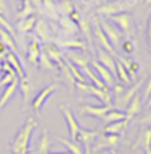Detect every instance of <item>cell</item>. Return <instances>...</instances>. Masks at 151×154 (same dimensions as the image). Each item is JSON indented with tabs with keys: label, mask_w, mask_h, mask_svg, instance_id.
<instances>
[{
	"label": "cell",
	"mask_w": 151,
	"mask_h": 154,
	"mask_svg": "<svg viewBox=\"0 0 151 154\" xmlns=\"http://www.w3.org/2000/svg\"><path fill=\"white\" fill-rule=\"evenodd\" d=\"M58 143H62L64 146L67 148V151L70 154H85V148L78 143V141H73V140H67V138H57Z\"/></svg>",
	"instance_id": "obj_27"
},
{
	"label": "cell",
	"mask_w": 151,
	"mask_h": 154,
	"mask_svg": "<svg viewBox=\"0 0 151 154\" xmlns=\"http://www.w3.org/2000/svg\"><path fill=\"white\" fill-rule=\"evenodd\" d=\"M37 65L41 66V68H44V70H49V72H52V70H55V63H54L52 60L49 59L46 54L41 52V55H39V59H37Z\"/></svg>",
	"instance_id": "obj_35"
},
{
	"label": "cell",
	"mask_w": 151,
	"mask_h": 154,
	"mask_svg": "<svg viewBox=\"0 0 151 154\" xmlns=\"http://www.w3.org/2000/svg\"><path fill=\"white\" fill-rule=\"evenodd\" d=\"M81 73L85 75V76H86V80H90V83H91V85H94L96 88H101V89H102V88H107V86H106L102 81L99 80L98 73H96V72H94L93 68H91L90 65L83 66V68H81Z\"/></svg>",
	"instance_id": "obj_26"
},
{
	"label": "cell",
	"mask_w": 151,
	"mask_h": 154,
	"mask_svg": "<svg viewBox=\"0 0 151 154\" xmlns=\"http://www.w3.org/2000/svg\"><path fill=\"white\" fill-rule=\"evenodd\" d=\"M91 65H93V66H91V68H93L94 72L98 73L99 80L102 81L104 85L107 86V88H112V86L115 85V80H114V73H111V72H109V70L106 68V66H102V65H101L98 60H93V62H91Z\"/></svg>",
	"instance_id": "obj_13"
},
{
	"label": "cell",
	"mask_w": 151,
	"mask_h": 154,
	"mask_svg": "<svg viewBox=\"0 0 151 154\" xmlns=\"http://www.w3.org/2000/svg\"><path fill=\"white\" fill-rule=\"evenodd\" d=\"M115 75L119 76V80H120L122 85H127L128 86L130 83H132V80H130V76H128V73H127V70L124 68L122 63H120L117 59H115Z\"/></svg>",
	"instance_id": "obj_33"
},
{
	"label": "cell",
	"mask_w": 151,
	"mask_h": 154,
	"mask_svg": "<svg viewBox=\"0 0 151 154\" xmlns=\"http://www.w3.org/2000/svg\"><path fill=\"white\" fill-rule=\"evenodd\" d=\"M0 41H2L3 44L7 45V49L10 52H13V54H18V47H16V41H15V37L10 34V32H7L3 28H0Z\"/></svg>",
	"instance_id": "obj_29"
},
{
	"label": "cell",
	"mask_w": 151,
	"mask_h": 154,
	"mask_svg": "<svg viewBox=\"0 0 151 154\" xmlns=\"http://www.w3.org/2000/svg\"><path fill=\"white\" fill-rule=\"evenodd\" d=\"M96 57H98V62H99L101 65L106 66L109 72L115 75V57H114V55H111L109 52L102 51V49H99V51L96 52Z\"/></svg>",
	"instance_id": "obj_20"
},
{
	"label": "cell",
	"mask_w": 151,
	"mask_h": 154,
	"mask_svg": "<svg viewBox=\"0 0 151 154\" xmlns=\"http://www.w3.org/2000/svg\"><path fill=\"white\" fill-rule=\"evenodd\" d=\"M37 127V122L34 117H28L26 122L18 131H16L13 141L10 143V149L11 154H28L29 152V146H31V140H33V133H34Z\"/></svg>",
	"instance_id": "obj_1"
},
{
	"label": "cell",
	"mask_w": 151,
	"mask_h": 154,
	"mask_svg": "<svg viewBox=\"0 0 151 154\" xmlns=\"http://www.w3.org/2000/svg\"><path fill=\"white\" fill-rule=\"evenodd\" d=\"M33 31H34V36L37 39H41L42 42H55L57 29L52 26V21H49V20H46V18L36 20Z\"/></svg>",
	"instance_id": "obj_3"
},
{
	"label": "cell",
	"mask_w": 151,
	"mask_h": 154,
	"mask_svg": "<svg viewBox=\"0 0 151 154\" xmlns=\"http://www.w3.org/2000/svg\"><path fill=\"white\" fill-rule=\"evenodd\" d=\"M141 109H143V106H141V97H140V94H135V96L132 97V101L127 104V110H125V120H127V122L133 120V119H135L137 115L141 112Z\"/></svg>",
	"instance_id": "obj_17"
},
{
	"label": "cell",
	"mask_w": 151,
	"mask_h": 154,
	"mask_svg": "<svg viewBox=\"0 0 151 154\" xmlns=\"http://www.w3.org/2000/svg\"><path fill=\"white\" fill-rule=\"evenodd\" d=\"M133 149H141L143 152L149 151L151 149V128L149 127H143L138 131L137 141L133 143Z\"/></svg>",
	"instance_id": "obj_10"
},
{
	"label": "cell",
	"mask_w": 151,
	"mask_h": 154,
	"mask_svg": "<svg viewBox=\"0 0 151 154\" xmlns=\"http://www.w3.org/2000/svg\"><path fill=\"white\" fill-rule=\"evenodd\" d=\"M107 20H109L112 24H115L122 34L132 36V32H133V18H132V15H130V13H127V11H122V13H117V15L109 16Z\"/></svg>",
	"instance_id": "obj_4"
},
{
	"label": "cell",
	"mask_w": 151,
	"mask_h": 154,
	"mask_svg": "<svg viewBox=\"0 0 151 154\" xmlns=\"http://www.w3.org/2000/svg\"><path fill=\"white\" fill-rule=\"evenodd\" d=\"M8 54V49H7V45L0 41V55H7Z\"/></svg>",
	"instance_id": "obj_47"
},
{
	"label": "cell",
	"mask_w": 151,
	"mask_h": 154,
	"mask_svg": "<svg viewBox=\"0 0 151 154\" xmlns=\"http://www.w3.org/2000/svg\"><path fill=\"white\" fill-rule=\"evenodd\" d=\"M99 26L102 32L106 34V37L109 39V42L112 44V47H117L120 42H122V32L119 31V28L115 26V24H112L111 21H107V20H102V21H99Z\"/></svg>",
	"instance_id": "obj_5"
},
{
	"label": "cell",
	"mask_w": 151,
	"mask_h": 154,
	"mask_svg": "<svg viewBox=\"0 0 151 154\" xmlns=\"http://www.w3.org/2000/svg\"><path fill=\"white\" fill-rule=\"evenodd\" d=\"M111 154H119V152H117L115 149H112V151H111Z\"/></svg>",
	"instance_id": "obj_53"
},
{
	"label": "cell",
	"mask_w": 151,
	"mask_h": 154,
	"mask_svg": "<svg viewBox=\"0 0 151 154\" xmlns=\"http://www.w3.org/2000/svg\"><path fill=\"white\" fill-rule=\"evenodd\" d=\"M60 112L64 114V117H65L67 127H68V133H70V140L77 141V135H78V131H80V128H81V127H80V123L77 122L73 112L70 110L67 106H60Z\"/></svg>",
	"instance_id": "obj_9"
},
{
	"label": "cell",
	"mask_w": 151,
	"mask_h": 154,
	"mask_svg": "<svg viewBox=\"0 0 151 154\" xmlns=\"http://www.w3.org/2000/svg\"><path fill=\"white\" fill-rule=\"evenodd\" d=\"M68 16H70V20H72V21L78 23V21H80V18H81V13H80V10H77V8H75V10H73Z\"/></svg>",
	"instance_id": "obj_43"
},
{
	"label": "cell",
	"mask_w": 151,
	"mask_h": 154,
	"mask_svg": "<svg viewBox=\"0 0 151 154\" xmlns=\"http://www.w3.org/2000/svg\"><path fill=\"white\" fill-rule=\"evenodd\" d=\"M146 107H148V109H151V96L146 99Z\"/></svg>",
	"instance_id": "obj_49"
},
{
	"label": "cell",
	"mask_w": 151,
	"mask_h": 154,
	"mask_svg": "<svg viewBox=\"0 0 151 154\" xmlns=\"http://www.w3.org/2000/svg\"><path fill=\"white\" fill-rule=\"evenodd\" d=\"M37 13H41L42 18L49 20V21H52V23L58 21V18H60L57 13V10H55V3H54L52 0H42V5H41Z\"/></svg>",
	"instance_id": "obj_16"
},
{
	"label": "cell",
	"mask_w": 151,
	"mask_h": 154,
	"mask_svg": "<svg viewBox=\"0 0 151 154\" xmlns=\"http://www.w3.org/2000/svg\"><path fill=\"white\" fill-rule=\"evenodd\" d=\"M41 52L46 54L54 63H58L60 60H64V51H62L55 42H42V45H41Z\"/></svg>",
	"instance_id": "obj_14"
},
{
	"label": "cell",
	"mask_w": 151,
	"mask_h": 154,
	"mask_svg": "<svg viewBox=\"0 0 151 154\" xmlns=\"http://www.w3.org/2000/svg\"><path fill=\"white\" fill-rule=\"evenodd\" d=\"M127 127H128L127 120H120V122L107 123V125H104L102 133H106V135H120V133L125 131V128H127Z\"/></svg>",
	"instance_id": "obj_25"
},
{
	"label": "cell",
	"mask_w": 151,
	"mask_h": 154,
	"mask_svg": "<svg viewBox=\"0 0 151 154\" xmlns=\"http://www.w3.org/2000/svg\"><path fill=\"white\" fill-rule=\"evenodd\" d=\"M112 107H114V106H90V104H85V106L80 107V114H81V115H88V117L104 119V115H106Z\"/></svg>",
	"instance_id": "obj_12"
},
{
	"label": "cell",
	"mask_w": 151,
	"mask_h": 154,
	"mask_svg": "<svg viewBox=\"0 0 151 154\" xmlns=\"http://www.w3.org/2000/svg\"><path fill=\"white\" fill-rule=\"evenodd\" d=\"M141 88V81H137L133 86H130L128 89H125L122 94L119 96V97H115V106L117 109H120V107H127V104L132 101V97L135 94H138V89Z\"/></svg>",
	"instance_id": "obj_15"
},
{
	"label": "cell",
	"mask_w": 151,
	"mask_h": 154,
	"mask_svg": "<svg viewBox=\"0 0 151 154\" xmlns=\"http://www.w3.org/2000/svg\"><path fill=\"white\" fill-rule=\"evenodd\" d=\"M101 2H112V0H101Z\"/></svg>",
	"instance_id": "obj_54"
},
{
	"label": "cell",
	"mask_w": 151,
	"mask_h": 154,
	"mask_svg": "<svg viewBox=\"0 0 151 154\" xmlns=\"http://www.w3.org/2000/svg\"><path fill=\"white\" fill-rule=\"evenodd\" d=\"M85 148V154H91V148H90V144H86V146H83Z\"/></svg>",
	"instance_id": "obj_48"
},
{
	"label": "cell",
	"mask_w": 151,
	"mask_h": 154,
	"mask_svg": "<svg viewBox=\"0 0 151 154\" xmlns=\"http://www.w3.org/2000/svg\"><path fill=\"white\" fill-rule=\"evenodd\" d=\"M138 72H140V63L135 62V60H130V65H128V68H127V73H128L130 80H133V78L137 76Z\"/></svg>",
	"instance_id": "obj_39"
},
{
	"label": "cell",
	"mask_w": 151,
	"mask_h": 154,
	"mask_svg": "<svg viewBox=\"0 0 151 154\" xmlns=\"http://www.w3.org/2000/svg\"><path fill=\"white\" fill-rule=\"evenodd\" d=\"M77 24H78V31L83 32V36H85V39L88 41V44L91 45V42H93V37H91V24H90V21L81 16Z\"/></svg>",
	"instance_id": "obj_32"
},
{
	"label": "cell",
	"mask_w": 151,
	"mask_h": 154,
	"mask_svg": "<svg viewBox=\"0 0 151 154\" xmlns=\"http://www.w3.org/2000/svg\"><path fill=\"white\" fill-rule=\"evenodd\" d=\"M49 154H70L68 151H64V152H49Z\"/></svg>",
	"instance_id": "obj_50"
},
{
	"label": "cell",
	"mask_w": 151,
	"mask_h": 154,
	"mask_svg": "<svg viewBox=\"0 0 151 154\" xmlns=\"http://www.w3.org/2000/svg\"><path fill=\"white\" fill-rule=\"evenodd\" d=\"M2 65H3V62H0V73H3V70H2Z\"/></svg>",
	"instance_id": "obj_52"
},
{
	"label": "cell",
	"mask_w": 151,
	"mask_h": 154,
	"mask_svg": "<svg viewBox=\"0 0 151 154\" xmlns=\"http://www.w3.org/2000/svg\"><path fill=\"white\" fill-rule=\"evenodd\" d=\"M145 154H151V149H149V151H146V152H145Z\"/></svg>",
	"instance_id": "obj_56"
},
{
	"label": "cell",
	"mask_w": 151,
	"mask_h": 154,
	"mask_svg": "<svg viewBox=\"0 0 151 154\" xmlns=\"http://www.w3.org/2000/svg\"><path fill=\"white\" fill-rule=\"evenodd\" d=\"M58 83H50L49 86H46L44 89H41L39 93L36 94V97L31 101V107H33V110H36V112H39L41 110V107L44 106V102L49 99V96L50 94H54V91H55L58 88Z\"/></svg>",
	"instance_id": "obj_7"
},
{
	"label": "cell",
	"mask_w": 151,
	"mask_h": 154,
	"mask_svg": "<svg viewBox=\"0 0 151 154\" xmlns=\"http://www.w3.org/2000/svg\"><path fill=\"white\" fill-rule=\"evenodd\" d=\"M36 15H31V16H26V18H21V20H16V28L15 31L21 32V34H28L34 29V24H36Z\"/></svg>",
	"instance_id": "obj_21"
},
{
	"label": "cell",
	"mask_w": 151,
	"mask_h": 154,
	"mask_svg": "<svg viewBox=\"0 0 151 154\" xmlns=\"http://www.w3.org/2000/svg\"><path fill=\"white\" fill-rule=\"evenodd\" d=\"M18 89L23 96L24 102H28L29 101V94H31V85H29V81L28 80H23V81L18 80Z\"/></svg>",
	"instance_id": "obj_36"
},
{
	"label": "cell",
	"mask_w": 151,
	"mask_h": 154,
	"mask_svg": "<svg viewBox=\"0 0 151 154\" xmlns=\"http://www.w3.org/2000/svg\"><path fill=\"white\" fill-rule=\"evenodd\" d=\"M143 96H145V101L151 96V75H149V78H148V83H146V86H145V94H143Z\"/></svg>",
	"instance_id": "obj_45"
},
{
	"label": "cell",
	"mask_w": 151,
	"mask_h": 154,
	"mask_svg": "<svg viewBox=\"0 0 151 154\" xmlns=\"http://www.w3.org/2000/svg\"><path fill=\"white\" fill-rule=\"evenodd\" d=\"M15 78H18L15 72H10V73H5V75H3V76L0 78V91H2L3 88H5V86L8 85V83H11V81H13Z\"/></svg>",
	"instance_id": "obj_38"
},
{
	"label": "cell",
	"mask_w": 151,
	"mask_h": 154,
	"mask_svg": "<svg viewBox=\"0 0 151 154\" xmlns=\"http://www.w3.org/2000/svg\"><path fill=\"white\" fill-rule=\"evenodd\" d=\"M5 62L11 66V68H13V72L16 73V76H18V80H20V81L28 80L26 72H24V68H23V63H21V60H20L18 54H13V52L8 51V54L5 55Z\"/></svg>",
	"instance_id": "obj_11"
},
{
	"label": "cell",
	"mask_w": 151,
	"mask_h": 154,
	"mask_svg": "<svg viewBox=\"0 0 151 154\" xmlns=\"http://www.w3.org/2000/svg\"><path fill=\"white\" fill-rule=\"evenodd\" d=\"M120 44H122V51L127 54V55H130V54L135 52V42H133V41L130 39V37H127V39L122 41Z\"/></svg>",
	"instance_id": "obj_37"
},
{
	"label": "cell",
	"mask_w": 151,
	"mask_h": 154,
	"mask_svg": "<svg viewBox=\"0 0 151 154\" xmlns=\"http://www.w3.org/2000/svg\"><path fill=\"white\" fill-rule=\"evenodd\" d=\"M55 44L62 51H86V44L83 41H80L78 37H70V39H62V41H55Z\"/></svg>",
	"instance_id": "obj_18"
},
{
	"label": "cell",
	"mask_w": 151,
	"mask_h": 154,
	"mask_svg": "<svg viewBox=\"0 0 151 154\" xmlns=\"http://www.w3.org/2000/svg\"><path fill=\"white\" fill-rule=\"evenodd\" d=\"M23 2V8L18 11V15H16V20H21V18H26V16H31L36 13L34 7L31 5V2L29 0H21Z\"/></svg>",
	"instance_id": "obj_34"
},
{
	"label": "cell",
	"mask_w": 151,
	"mask_h": 154,
	"mask_svg": "<svg viewBox=\"0 0 151 154\" xmlns=\"http://www.w3.org/2000/svg\"><path fill=\"white\" fill-rule=\"evenodd\" d=\"M18 89V78H15L11 83H8L5 88L2 89V96H0V110L8 104V101L11 99V96L15 94V91Z\"/></svg>",
	"instance_id": "obj_22"
},
{
	"label": "cell",
	"mask_w": 151,
	"mask_h": 154,
	"mask_svg": "<svg viewBox=\"0 0 151 154\" xmlns=\"http://www.w3.org/2000/svg\"><path fill=\"white\" fill-rule=\"evenodd\" d=\"M146 39H148V45L151 51V13L148 16V23H146Z\"/></svg>",
	"instance_id": "obj_41"
},
{
	"label": "cell",
	"mask_w": 151,
	"mask_h": 154,
	"mask_svg": "<svg viewBox=\"0 0 151 154\" xmlns=\"http://www.w3.org/2000/svg\"><path fill=\"white\" fill-rule=\"evenodd\" d=\"M50 138H49V133H47V130H42V133H41V138H39V141H37V146H36V149H34V152L36 154H49L50 152Z\"/></svg>",
	"instance_id": "obj_24"
},
{
	"label": "cell",
	"mask_w": 151,
	"mask_h": 154,
	"mask_svg": "<svg viewBox=\"0 0 151 154\" xmlns=\"http://www.w3.org/2000/svg\"><path fill=\"white\" fill-rule=\"evenodd\" d=\"M67 60L72 62L77 68H83V66H86L88 63H90V59H88L86 55L78 54V52H75V51H70L68 54H67Z\"/></svg>",
	"instance_id": "obj_28"
},
{
	"label": "cell",
	"mask_w": 151,
	"mask_h": 154,
	"mask_svg": "<svg viewBox=\"0 0 151 154\" xmlns=\"http://www.w3.org/2000/svg\"><path fill=\"white\" fill-rule=\"evenodd\" d=\"M83 3H85V8H96L101 3V0H81Z\"/></svg>",
	"instance_id": "obj_42"
},
{
	"label": "cell",
	"mask_w": 151,
	"mask_h": 154,
	"mask_svg": "<svg viewBox=\"0 0 151 154\" xmlns=\"http://www.w3.org/2000/svg\"><path fill=\"white\" fill-rule=\"evenodd\" d=\"M99 136V133L96 130H86V128H80L78 135H77V141L80 144L83 143V146H86V144H91L93 141Z\"/></svg>",
	"instance_id": "obj_23"
},
{
	"label": "cell",
	"mask_w": 151,
	"mask_h": 154,
	"mask_svg": "<svg viewBox=\"0 0 151 154\" xmlns=\"http://www.w3.org/2000/svg\"><path fill=\"white\" fill-rule=\"evenodd\" d=\"M140 0H112V2H101L98 7L94 8V13L98 16H109L122 13V11H128L132 8H135Z\"/></svg>",
	"instance_id": "obj_2"
},
{
	"label": "cell",
	"mask_w": 151,
	"mask_h": 154,
	"mask_svg": "<svg viewBox=\"0 0 151 154\" xmlns=\"http://www.w3.org/2000/svg\"><path fill=\"white\" fill-rule=\"evenodd\" d=\"M55 10H57L58 16H68L75 10V7L70 0H58L55 3Z\"/></svg>",
	"instance_id": "obj_31"
},
{
	"label": "cell",
	"mask_w": 151,
	"mask_h": 154,
	"mask_svg": "<svg viewBox=\"0 0 151 154\" xmlns=\"http://www.w3.org/2000/svg\"><path fill=\"white\" fill-rule=\"evenodd\" d=\"M41 55V44H39V39L34 36L31 39V42L28 44V49H26V60L29 63H34L37 65V59Z\"/></svg>",
	"instance_id": "obj_19"
},
{
	"label": "cell",
	"mask_w": 151,
	"mask_h": 154,
	"mask_svg": "<svg viewBox=\"0 0 151 154\" xmlns=\"http://www.w3.org/2000/svg\"><path fill=\"white\" fill-rule=\"evenodd\" d=\"M91 23H93V24H91V26H93L91 29H93V34H94V37H96V41H98V44L101 45V49L115 57V55H117V54H115V49L112 47V44L109 42V39L106 37V34L102 32V29H101L99 21H98L96 18H93V21H91Z\"/></svg>",
	"instance_id": "obj_6"
},
{
	"label": "cell",
	"mask_w": 151,
	"mask_h": 154,
	"mask_svg": "<svg viewBox=\"0 0 151 154\" xmlns=\"http://www.w3.org/2000/svg\"><path fill=\"white\" fill-rule=\"evenodd\" d=\"M124 91H125L124 85H114V86L111 88V93H112V94H115V97H119V96L122 94Z\"/></svg>",
	"instance_id": "obj_40"
},
{
	"label": "cell",
	"mask_w": 151,
	"mask_h": 154,
	"mask_svg": "<svg viewBox=\"0 0 151 154\" xmlns=\"http://www.w3.org/2000/svg\"><path fill=\"white\" fill-rule=\"evenodd\" d=\"M143 3H145V5H149V3H151V0H143Z\"/></svg>",
	"instance_id": "obj_51"
},
{
	"label": "cell",
	"mask_w": 151,
	"mask_h": 154,
	"mask_svg": "<svg viewBox=\"0 0 151 154\" xmlns=\"http://www.w3.org/2000/svg\"><path fill=\"white\" fill-rule=\"evenodd\" d=\"M7 3H5V0H0V15H3V16H7Z\"/></svg>",
	"instance_id": "obj_46"
},
{
	"label": "cell",
	"mask_w": 151,
	"mask_h": 154,
	"mask_svg": "<svg viewBox=\"0 0 151 154\" xmlns=\"http://www.w3.org/2000/svg\"><path fill=\"white\" fill-rule=\"evenodd\" d=\"M104 123H114V122H120V120H125V112H122L120 109H115V107H112L111 110L107 112L106 115H104Z\"/></svg>",
	"instance_id": "obj_30"
},
{
	"label": "cell",
	"mask_w": 151,
	"mask_h": 154,
	"mask_svg": "<svg viewBox=\"0 0 151 154\" xmlns=\"http://www.w3.org/2000/svg\"><path fill=\"white\" fill-rule=\"evenodd\" d=\"M94 146L91 151H101V149H114L117 144H119V135H106V133H102L101 136H98V138L94 140Z\"/></svg>",
	"instance_id": "obj_8"
},
{
	"label": "cell",
	"mask_w": 151,
	"mask_h": 154,
	"mask_svg": "<svg viewBox=\"0 0 151 154\" xmlns=\"http://www.w3.org/2000/svg\"><path fill=\"white\" fill-rule=\"evenodd\" d=\"M28 154H36V152H34V151H29V152H28Z\"/></svg>",
	"instance_id": "obj_55"
},
{
	"label": "cell",
	"mask_w": 151,
	"mask_h": 154,
	"mask_svg": "<svg viewBox=\"0 0 151 154\" xmlns=\"http://www.w3.org/2000/svg\"><path fill=\"white\" fill-rule=\"evenodd\" d=\"M140 125H143V127H149V128H151V112H149V114H146L145 117L140 120Z\"/></svg>",
	"instance_id": "obj_44"
}]
</instances>
